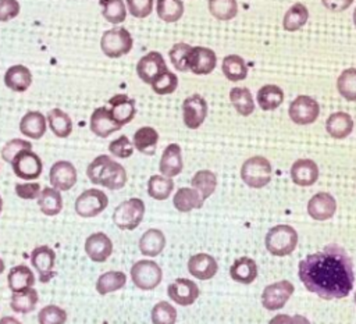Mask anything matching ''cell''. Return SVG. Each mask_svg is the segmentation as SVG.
Here are the masks:
<instances>
[{
    "label": "cell",
    "instance_id": "cell-1",
    "mask_svg": "<svg viewBox=\"0 0 356 324\" xmlns=\"http://www.w3.org/2000/svg\"><path fill=\"white\" fill-rule=\"evenodd\" d=\"M298 268V277L305 288L321 299H342L353 289V261L337 243H328L323 250L307 254L299 261Z\"/></svg>",
    "mask_w": 356,
    "mask_h": 324
},
{
    "label": "cell",
    "instance_id": "cell-2",
    "mask_svg": "<svg viewBox=\"0 0 356 324\" xmlns=\"http://www.w3.org/2000/svg\"><path fill=\"white\" fill-rule=\"evenodd\" d=\"M86 175L92 184L111 191L124 188L128 179L125 168L107 154L95 157L86 168Z\"/></svg>",
    "mask_w": 356,
    "mask_h": 324
},
{
    "label": "cell",
    "instance_id": "cell-3",
    "mask_svg": "<svg viewBox=\"0 0 356 324\" xmlns=\"http://www.w3.org/2000/svg\"><path fill=\"white\" fill-rule=\"evenodd\" d=\"M298 232L288 224H278L271 227L266 234V248L274 256H288L298 245Z\"/></svg>",
    "mask_w": 356,
    "mask_h": 324
},
{
    "label": "cell",
    "instance_id": "cell-4",
    "mask_svg": "<svg viewBox=\"0 0 356 324\" xmlns=\"http://www.w3.org/2000/svg\"><path fill=\"white\" fill-rule=\"evenodd\" d=\"M271 164L264 156H252L241 167L242 181L254 189L264 188L271 181Z\"/></svg>",
    "mask_w": 356,
    "mask_h": 324
},
{
    "label": "cell",
    "instance_id": "cell-5",
    "mask_svg": "<svg viewBox=\"0 0 356 324\" xmlns=\"http://www.w3.org/2000/svg\"><path fill=\"white\" fill-rule=\"evenodd\" d=\"M145 203L139 197H131L121 202L113 213V222L122 231H134L143 220Z\"/></svg>",
    "mask_w": 356,
    "mask_h": 324
},
{
    "label": "cell",
    "instance_id": "cell-6",
    "mask_svg": "<svg viewBox=\"0 0 356 324\" xmlns=\"http://www.w3.org/2000/svg\"><path fill=\"white\" fill-rule=\"evenodd\" d=\"M132 46L134 39L129 31L122 26L104 31L100 39V49L110 58H118L128 54Z\"/></svg>",
    "mask_w": 356,
    "mask_h": 324
},
{
    "label": "cell",
    "instance_id": "cell-7",
    "mask_svg": "<svg viewBox=\"0 0 356 324\" xmlns=\"http://www.w3.org/2000/svg\"><path fill=\"white\" fill-rule=\"evenodd\" d=\"M131 280L140 291H152L157 288L163 280V270L154 261L149 259L138 260L131 267Z\"/></svg>",
    "mask_w": 356,
    "mask_h": 324
},
{
    "label": "cell",
    "instance_id": "cell-8",
    "mask_svg": "<svg viewBox=\"0 0 356 324\" xmlns=\"http://www.w3.org/2000/svg\"><path fill=\"white\" fill-rule=\"evenodd\" d=\"M108 206L107 195L96 188H90L83 191L75 199V213L83 218H92L99 216Z\"/></svg>",
    "mask_w": 356,
    "mask_h": 324
},
{
    "label": "cell",
    "instance_id": "cell-9",
    "mask_svg": "<svg viewBox=\"0 0 356 324\" xmlns=\"http://www.w3.org/2000/svg\"><path fill=\"white\" fill-rule=\"evenodd\" d=\"M320 114V106L316 99L307 96V95H300L296 96L288 108V115L292 122L298 125H309L313 124Z\"/></svg>",
    "mask_w": 356,
    "mask_h": 324
},
{
    "label": "cell",
    "instance_id": "cell-10",
    "mask_svg": "<svg viewBox=\"0 0 356 324\" xmlns=\"http://www.w3.org/2000/svg\"><path fill=\"white\" fill-rule=\"evenodd\" d=\"M14 174L25 181H33L40 177L43 171V163L40 157L31 150H22L15 156L11 163Z\"/></svg>",
    "mask_w": 356,
    "mask_h": 324
},
{
    "label": "cell",
    "instance_id": "cell-11",
    "mask_svg": "<svg viewBox=\"0 0 356 324\" xmlns=\"http://www.w3.org/2000/svg\"><path fill=\"white\" fill-rule=\"evenodd\" d=\"M293 292H295L293 284L286 280H281L264 288L261 293V303L267 310L282 309Z\"/></svg>",
    "mask_w": 356,
    "mask_h": 324
},
{
    "label": "cell",
    "instance_id": "cell-12",
    "mask_svg": "<svg viewBox=\"0 0 356 324\" xmlns=\"http://www.w3.org/2000/svg\"><path fill=\"white\" fill-rule=\"evenodd\" d=\"M207 117V102L199 95L188 96L182 103V120L186 128L197 129Z\"/></svg>",
    "mask_w": 356,
    "mask_h": 324
},
{
    "label": "cell",
    "instance_id": "cell-13",
    "mask_svg": "<svg viewBox=\"0 0 356 324\" xmlns=\"http://www.w3.org/2000/svg\"><path fill=\"white\" fill-rule=\"evenodd\" d=\"M31 263L38 271L40 282H49L56 275V252L50 246L40 245L33 248V250L31 252Z\"/></svg>",
    "mask_w": 356,
    "mask_h": 324
},
{
    "label": "cell",
    "instance_id": "cell-14",
    "mask_svg": "<svg viewBox=\"0 0 356 324\" xmlns=\"http://www.w3.org/2000/svg\"><path fill=\"white\" fill-rule=\"evenodd\" d=\"M76 168L71 161L58 160L50 167L49 181L51 186L58 189L60 192L70 191L76 184Z\"/></svg>",
    "mask_w": 356,
    "mask_h": 324
},
{
    "label": "cell",
    "instance_id": "cell-15",
    "mask_svg": "<svg viewBox=\"0 0 356 324\" xmlns=\"http://www.w3.org/2000/svg\"><path fill=\"white\" fill-rule=\"evenodd\" d=\"M168 298L179 306H191L200 295L199 286L195 281L188 278H177L167 286Z\"/></svg>",
    "mask_w": 356,
    "mask_h": 324
},
{
    "label": "cell",
    "instance_id": "cell-16",
    "mask_svg": "<svg viewBox=\"0 0 356 324\" xmlns=\"http://www.w3.org/2000/svg\"><path fill=\"white\" fill-rule=\"evenodd\" d=\"M217 65V56L214 50L203 46H192L189 57H188V67L189 71L195 75H209Z\"/></svg>",
    "mask_w": 356,
    "mask_h": 324
},
{
    "label": "cell",
    "instance_id": "cell-17",
    "mask_svg": "<svg viewBox=\"0 0 356 324\" xmlns=\"http://www.w3.org/2000/svg\"><path fill=\"white\" fill-rule=\"evenodd\" d=\"M164 57L159 51H149L139 58L136 64V74L145 83H152L160 74L167 71Z\"/></svg>",
    "mask_w": 356,
    "mask_h": 324
},
{
    "label": "cell",
    "instance_id": "cell-18",
    "mask_svg": "<svg viewBox=\"0 0 356 324\" xmlns=\"http://www.w3.org/2000/svg\"><path fill=\"white\" fill-rule=\"evenodd\" d=\"M83 249L92 261L103 263L113 253V242L104 232H95L86 238Z\"/></svg>",
    "mask_w": 356,
    "mask_h": 324
},
{
    "label": "cell",
    "instance_id": "cell-19",
    "mask_svg": "<svg viewBox=\"0 0 356 324\" xmlns=\"http://www.w3.org/2000/svg\"><path fill=\"white\" fill-rule=\"evenodd\" d=\"M337 211V200L328 192H317L307 202V213L317 221L330 220Z\"/></svg>",
    "mask_w": 356,
    "mask_h": 324
},
{
    "label": "cell",
    "instance_id": "cell-20",
    "mask_svg": "<svg viewBox=\"0 0 356 324\" xmlns=\"http://www.w3.org/2000/svg\"><path fill=\"white\" fill-rule=\"evenodd\" d=\"M108 110L115 122L124 127L131 122L136 114L135 100L125 93L114 95L108 99Z\"/></svg>",
    "mask_w": 356,
    "mask_h": 324
},
{
    "label": "cell",
    "instance_id": "cell-21",
    "mask_svg": "<svg viewBox=\"0 0 356 324\" xmlns=\"http://www.w3.org/2000/svg\"><path fill=\"white\" fill-rule=\"evenodd\" d=\"M89 127H90V131L99 138H107L115 131H120L122 128L120 124L115 122L110 110L104 106L93 110L90 115Z\"/></svg>",
    "mask_w": 356,
    "mask_h": 324
},
{
    "label": "cell",
    "instance_id": "cell-22",
    "mask_svg": "<svg viewBox=\"0 0 356 324\" xmlns=\"http://www.w3.org/2000/svg\"><path fill=\"white\" fill-rule=\"evenodd\" d=\"M188 271L192 277L202 281H207L217 274L218 264L211 254L196 253L188 260Z\"/></svg>",
    "mask_w": 356,
    "mask_h": 324
},
{
    "label": "cell",
    "instance_id": "cell-23",
    "mask_svg": "<svg viewBox=\"0 0 356 324\" xmlns=\"http://www.w3.org/2000/svg\"><path fill=\"white\" fill-rule=\"evenodd\" d=\"M184 168V159H182V150L178 143H170L161 154L159 170L161 175L172 178L181 174Z\"/></svg>",
    "mask_w": 356,
    "mask_h": 324
},
{
    "label": "cell",
    "instance_id": "cell-24",
    "mask_svg": "<svg viewBox=\"0 0 356 324\" xmlns=\"http://www.w3.org/2000/svg\"><path fill=\"white\" fill-rule=\"evenodd\" d=\"M291 179L299 186H310L318 179V167L312 159H299L291 167Z\"/></svg>",
    "mask_w": 356,
    "mask_h": 324
},
{
    "label": "cell",
    "instance_id": "cell-25",
    "mask_svg": "<svg viewBox=\"0 0 356 324\" xmlns=\"http://www.w3.org/2000/svg\"><path fill=\"white\" fill-rule=\"evenodd\" d=\"M138 246H139V252L143 256L156 257L165 248V235L159 228H149L139 238Z\"/></svg>",
    "mask_w": 356,
    "mask_h": 324
},
{
    "label": "cell",
    "instance_id": "cell-26",
    "mask_svg": "<svg viewBox=\"0 0 356 324\" xmlns=\"http://www.w3.org/2000/svg\"><path fill=\"white\" fill-rule=\"evenodd\" d=\"M353 118L345 111H335L330 114L325 121V131L334 139H343L353 131Z\"/></svg>",
    "mask_w": 356,
    "mask_h": 324
},
{
    "label": "cell",
    "instance_id": "cell-27",
    "mask_svg": "<svg viewBox=\"0 0 356 324\" xmlns=\"http://www.w3.org/2000/svg\"><path fill=\"white\" fill-rule=\"evenodd\" d=\"M47 129V120L40 111H28L19 121V131L31 139H40Z\"/></svg>",
    "mask_w": 356,
    "mask_h": 324
},
{
    "label": "cell",
    "instance_id": "cell-28",
    "mask_svg": "<svg viewBox=\"0 0 356 324\" xmlns=\"http://www.w3.org/2000/svg\"><path fill=\"white\" fill-rule=\"evenodd\" d=\"M229 277L239 284H252L257 277V264L252 257H238L229 267Z\"/></svg>",
    "mask_w": 356,
    "mask_h": 324
},
{
    "label": "cell",
    "instance_id": "cell-29",
    "mask_svg": "<svg viewBox=\"0 0 356 324\" xmlns=\"http://www.w3.org/2000/svg\"><path fill=\"white\" fill-rule=\"evenodd\" d=\"M32 83V72L22 64L11 65L4 74V85L14 92H25Z\"/></svg>",
    "mask_w": 356,
    "mask_h": 324
},
{
    "label": "cell",
    "instance_id": "cell-30",
    "mask_svg": "<svg viewBox=\"0 0 356 324\" xmlns=\"http://www.w3.org/2000/svg\"><path fill=\"white\" fill-rule=\"evenodd\" d=\"M204 200L202 195L195 188H179L174 196H172V204L174 207L181 213H189L195 209H200L203 206Z\"/></svg>",
    "mask_w": 356,
    "mask_h": 324
},
{
    "label": "cell",
    "instance_id": "cell-31",
    "mask_svg": "<svg viewBox=\"0 0 356 324\" xmlns=\"http://www.w3.org/2000/svg\"><path fill=\"white\" fill-rule=\"evenodd\" d=\"M36 282V278L32 270L25 264H18L10 268L7 274V284L11 292H19L28 288H32Z\"/></svg>",
    "mask_w": 356,
    "mask_h": 324
},
{
    "label": "cell",
    "instance_id": "cell-32",
    "mask_svg": "<svg viewBox=\"0 0 356 324\" xmlns=\"http://www.w3.org/2000/svg\"><path fill=\"white\" fill-rule=\"evenodd\" d=\"M256 100L259 107L263 111H273L280 107L284 102V92L278 85L267 83L263 85L256 95Z\"/></svg>",
    "mask_w": 356,
    "mask_h": 324
},
{
    "label": "cell",
    "instance_id": "cell-33",
    "mask_svg": "<svg viewBox=\"0 0 356 324\" xmlns=\"http://www.w3.org/2000/svg\"><path fill=\"white\" fill-rule=\"evenodd\" d=\"M159 142V132L152 127H140L134 133V147L147 156H153Z\"/></svg>",
    "mask_w": 356,
    "mask_h": 324
},
{
    "label": "cell",
    "instance_id": "cell-34",
    "mask_svg": "<svg viewBox=\"0 0 356 324\" xmlns=\"http://www.w3.org/2000/svg\"><path fill=\"white\" fill-rule=\"evenodd\" d=\"M38 206L44 216H57L63 210V197L60 191L50 186L43 188L38 197Z\"/></svg>",
    "mask_w": 356,
    "mask_h": 324
},
{
    "label": "cell",
    "instance_id": "cell-35",
    "mask_svg": "<svg viewBox=\"0 0 356 324\" xmlns=\"http://www.w3.org/2000/svg\"><path fill=\"white\" fill-rule=\"evenodd\" d=\"M38 300H39V293L32 286V288L19 291V292H13L10 306L13 309V311L19 313V314H26L36 309Z\"/></svg>",
    "mask_w": 356,
    "mask_h": 324
},
{
    "label": "cell",
    "instance_id": "cell-36",
    "mask_svg": "<svg viewBox=\"0 0 356 324\" xmlns=\"http://www.w3.org/2000/svg\"><path fill=\"white\" fill-rule=\"evenodd\" d=\"M127 284V274L124 271H106L99 275L96 281V292L99 295H107L124 288Z\"/></svg>",
    "mask_w": 356,
    "mask_h": 324
},
{
    "label": "cell",
    "instance_id": "cell-37",
    "mask_svg": "<svg viewBox=\"0 0 356 324\" xmlns=\"http://www.w3.org/2000/svg\"><path fill=\"white\" fill-rule=\"evenodd\" d=\"M47 124L50 127V131L58 136V138H68L72 132V120L71 117L60 110V108H51L46 115Z\"/></svg>",
    "mask_w": 356,
    "mask_h": 324
},
{
    "label": "cell",
    "instance_id": "cell-38",
    "mask_svg": "<svg viewBox=\"0 0 356 324\" xmlns=\"http://www.w3.org/2000/svg\"><path fill=\"white\" fill-rule=\"evenodd\" d=\"M222 74L228 81L239 82L248 76V65L245 60L238 54H228L222 58Z\"/></svg>",
    "mask_w": 356,
    "mask_h": 324
},
{
    "label": "cell",
    "instance_id": "cell-39",
    "mask_svg": "<svg viewBox=\"0 0 356 324\" xmlns=\"http://www.w3.org/2000/svg\"><path fill=\"white\" fill-rule=\"evenodd\" d=\"M229 100L238 114L248 117L254 111V100L248 88L236 86L229 90Z\"/></svg>",
    "mask_w": 356,
    "mask_h": 324
},
{
    "label": "cell",
    "instance_id": "cell-40",
    "mask_svg": "<svg viewBox=\"0 0 356 324\" xmlns=\"http://www.w3.org/2000/svg\"><path fill=\"white\" fill-rule=\"evenodd\" d=\"M309 19V10L303 3H295L289 7V10L285 13L282 25L284 29L288 32H295L300 29Z\"/></svg>",
    "mask_w": 356,
    "mask_h": 324
},
{
    "label": "cell",
    "instance_id": "cell-41",
    "mask_svg": "<svg viewBox=\"0 0 356 324\" xmlns=\"http://www.w3.org/2000/svg\"><path fill=\"white\" fill-rule=\"evenodd\" d=\"M174 189L172 178L164 175H152L147 179V195L154 200H165L171 196Z\"/></svg>",
    "mask_w": 356,
    "mask_h": 324
},
{
    "label": "cell",
    "instance_id": "cell-42",
    "mask_svg": "<svg viewBox=\"0 0 356 324\" xmlns=\"http://www.w3.org/2000/svg\"><path fill=\"white\" fill-rule=\"evenodd\" d=\"M191 185L202 195L203 200H206L207 197H210L214 193V191L217 188V177L210 170H199L192 177Z\"/></svg>",
    "mask_w": 356,
    "mask_h": 324
},
{
    "label": "cell",
    "instance_id": "cell-43",
    "mask_svg": "<svg viewBox=\"0 0 356 324\" xmlns=\"http://www.w3.org/2000/svg\"><path fill=\"white\" fill-rule=\"evenodd\" d=\"M184 10L182 0H157L156 3L157 15L164 22H177L184 15Z\"/></svg>",
    "mask_w": 356,
    "mask_h": 324
},
{
    "label": "cell",
    "instance_id": "cell-44",
    "mask_svg": "<svg viewBox=\"0 0 356 324\" xmlns=\"http://www.w3.org/2000/svg\"><path fill=\"white\" fill-rule=\"evenodd\" d=\"M337 89L339 95L348 102H356V68L343 70L337 79Z\"/></svg>",
    "mask_w": 356,
    "mask_h": 324
},
{
    "label": "cell",
    "instance_id": "cell-45",
    "mask_svg": "<svg viewBox=\"0 0 356 324\" xmlns=\"http://www.w3.org/2000/svg\"><path fill=\"white\" fill-rule=\"evenodd\" d=\"M103 18L110 24H121L127 18V7L122 0H100Z\"/></svg>",
    "mask_w": 356,
    "mask_h": 324
},
{
    "label": "cell",
    "instance_id": "cell-46",
    "mask_svg": "<svg viewBox=\"0 0 356 324\" xmlns=\"http://www.w3.org/2000/svg\"><path fill=\"white\" fill-rule=\"evenodd\" d=\"M209 11L218 21H229L238 14L236 0H209Z\"/></svg>",
    "mask_w": 356,
    "mask_h": 324
},
{
    "label": "cell",
    "instance_id": "cell-47",
    "mask_svg": "<svg viewBox=\"0 0 356 324\" xmlns=\"http://www.w3.org/2000/svg\"><path fill=\"white\" fill-rule=\"evenodd\" d=\"M150 320L152 324H175L177 309L171 303L161 300L152 307Z\"/></svg>",
    "mask_w": 356,
    "mask_h": 324
},
{
    "label": "cell",
    "instance_id": "cell-48",
    "mask_svg": "<svg viewBox=\"0 0 356 324\" xmlns=\"http://www.w3.org/2000/svg\"><path fill=\"white\" fill-rule=\"evenodd\" d=\"M191 49H192V46L188 43H184V42H178L170 49L168 56H170V60L177 71H179V72L189 71L188 57H189Z\"/></svg>",
    "mask_w": 356,
    "mask_h": 324
},
{
    "label": "cell",
    "instance_id": "cell-49",
    "mask_svg": "<svg viewBox=\"0 0 356 324\" xmlns=\"http://www.w3.org/2000/svg\"><path fill=\"white\" fill-rule=\"evenodd\" d=\"M67 311L57 305H47L39 310V324H65Z\"/></svg>",
    "mask_w": 356,
    "mask_h": 324
},
{
    "label": "cell",
    "instance_id": "cell-50",
    "mask_svg": "<svg viewBox=\"0 0 356 324\" xmlns=\"http://www.w3.org/2000/svg\"><path fill=\"white\" fill-rule=\"evenodd\" d=\"M152 89L154 93L157 95H170L172 92H175V89L178 88V78L175 74H172L171 71H164L163 74H160L152 83H150Z\"/></svg>",
    "mask_w": 356,
    "mask_h": 324
},
{
    "label": "cell",
    "instance_id": "cell-51",
    "mask_svg": "<svg viewBox=\"0 0 356 324\" xmlns=\"http://www.w3.org/2000/svg\"><path fill=\"white\" fill-rule=\"evenodd\" d=\"M32 149V143L28 142L26 139H21V138H15L8 140L3 149H1V159L6 163H13V160L15 159V156L18 153H21L22 150H31Z\"/></svg>",
    "mask_w": 356,
    "mask_h": 324
},
{
    "label": "cell",
    "instance_id": "cell-52",
    "mask_svg": "<svg viewBox=\"0 0 356 324\" xmlns=\"http://www.w3.org/2000/svg\"><path fill=\"white\" fill-rule=\"evenodd\" d=\"M134 143L128 139V136L121 135L117 139L111 140L108 145V152L118 159H128L134 154Z\"/></svg>",
    "mask_w": 356,
    "mask_h": 324
},
{
    "label": "cell",
    "instance_id": "cell-53",
    "mask_svg": "<svg viewBox=\"0 0 356 324\" xmlns=\"http://www.w3.org/2000/svg\"><path fill=\"white\" fill-rule=\"evenodd\" d=\"M154 0H125L128 13L135 18H146L153 11Z\"/></svg>",
    "mask_w": 356,
    "mask_h": 324
},
{
    "label": "cell",
    "instance_id": "cell-54",
    "mask_svg": "<svg viewBox=\"0 0 356 324\" xmlns=\"http://www.w3.org/2000/svg\"><path fill=\"white\" fill-rule=\"evenodd\" d=\"M40 185L38 182H24L15 185V193L18 197L24 200H33L38 199L40 195Z\"/></svg>",
    "mask_w": 356,
    "mask_h": 324
},
{
    "label": "cell",
    "instance_id": "cell-55",
    "mask_svg": "<svg viewBox=\"0 0 356 324\" xmlns=\"http://www.w3.org/2000/svg\"><path fill=\"white\" fill-rule=\"evenodd\" d=\"M19 3L17 0H0V22H7L19 14Z\"/></svg>",
    "mask_w": 356,
    "mask_h": 324
},
{
    "label": "cell",
    "instance_id": "cell-56",
    "mask_svg": "<svg viewBox=\"0 0 356 324\" xmlns=\"http://www.w3.org/2000/svg\"><path fill=\"white\" fill-rule=\"evenodd\" d=\"M268 324H310V321L300 314H295V316L277 314L268 321Z\"/></svg>",
    "mask_w": 356,
    "mask_h": 324
},
{
    "label": "cell",
    "instance_id": "cell-57",
    "mask_svg": "<svg viewBox=\"0 0 356 324\" xmlns=\"http://www.w3.org/2000/svg\"><path fill=\"white\" fill-rule=\"evenodd\" d=\"M323 6L332 11V13H341L346 8L350 7V4L353 3V0H321Z\"/></svg>",
    "mask_w": 356,
    "mask_h": 324
},
{
    "label": "cell",
    "instance_id": "cell-58",
    "mask_svg": "<svg viewBox=\"0 0 356 324\" xmlns=\"http://www.w3.org/2000/svg\"><path fill=\"white\" fill-rule=\"evenodd\" d=\"M0 324H22V323L13 316H4L0 318Z\"/></svg>",
    "mask_w": 356,
    "mask_h": 324
},
{
    "label": "cell",
    "instance_id": "cell-59",
    "mask_svg": "<svg viewBox=\"0 0 356 324\" xmlns=\"http://www.w3.org/2000/svg\"><path fill=\"white\" fill-rule=\"evenodd\" d=\"M4 268H6V266H4V261H3V259L0 257V275L4 273Z\"/></svg>",
    "mask_w": 356,
    "mask_h": 324
},
{
    "label": "cell",
    "instance_id": "cell-60",
    "mask_svg": "<svg viewBox=\"0 0 356 324\" xmlns=\"http://www.w3.org/2000/svg\"><path fill=\"white\" fill-rule=\"evenodd\" d=\"M353 24H355V28H356V8L353 11Z\"/></svg>",
    "mask_w": 356,
    "mask_h": 324
},
{
    "label": "cell",
    "instance_id": "cell-61",
    "mask_svg": "<svg viewBox=\"0 0 356 324\" xmlns=\"http://www.w3.org/2000/svg\"><path fill=\"white\" fill-rule=\"evenodd\" d=\"M1 210H3V199L0 196V214H1Z\"/></svg>",
    "mask_w": 356,
    "mask_h": 324
},
{
    "label": "cell",
    "instance_id": "cell-62",
    "mask_svg": "<svg viewBox=\"0 0 356 324\" xmlns=\"http://www.w3.org/2000/svg\"><path fill=\"white\" fill-rule=\"evenodd\" d=\"M355 303H356V292H355Z\"/></svg>",
    "mask_w": 356,
    "mask_h": 324
}]
</instances>
